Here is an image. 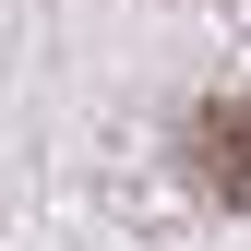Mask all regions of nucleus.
<instances>
[{
    "label": "nucleus",
    "mask_w": 251,
    "mask_h": 251,
    "mask_svg": "<svg viewBox=\"0 0 251 251\" xmlns=\"http://www.w3.org/2000/svg\"><path fill=\"white\" fill-rule=\"evenodd\" d=\"M179 155H192V179H203L227 215H251V108H239V96L192 108V144H179Z\"/></svg>",
    "instance_id": "1"
}]
</instances>
